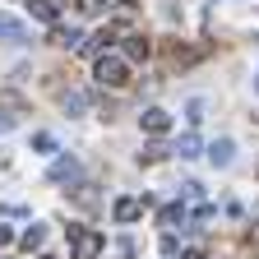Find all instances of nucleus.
Instances as JSON below:
<instances>
[{
  "label": "nucleus",
  "instance_id": "1",
  "mask_svg": "<svg viewBox=\"0 0 259 259\" xmlns=\"http://www.w3.org/2000/svg\"><path fill=\"white\" fill-rule=\"evenodd\" d=\"M97 83L102 88H125L130 83V65L120 56H97Z\"/></svg>",
  "mask_w": 259,
  "mask_h": 259
},
{
  "label": "nucleus",
  "instance_id": "2",
  "mask_svg": "<svg viewBox=\"0 0 259 259\" xmlns=\"http://www.w3.org/2000/svg\"><path fill=\"white\" fill-rule=\"evenodd\" d=\"M70 250H74V259H97V250H102V232L74 227V232H70Z\"/></svg>",
  "mask_w": 259,
  "mask_h": 259
},
{
  "label": "nucleus",
  "instance_id": "3",
  "mask_svg": "<svg viewBox=\"0 0 259 259\" xmlns=\"http://www.w3.org/2000/svg\"><path fill=\"white\" fill-rule=\"evenodd\" d=\"M0 42H5V47H23L28 42V28L19 19H10V14H0Z\"/></svg>",
  "mask_w": 259,
  "mask_h": 259
},
{
  "label": "nucleus",
  "instance_id": "4",
  "mask_svg": "<svg viewBox=\"0 0 259 259\" xmlns=\"http://www.w3.org/2000/svg\"><path fill=\"white\" fill-rule=\"evenodd\" d=\"M148 51H153V42L144 37V32H130L125 37V51H120V60L130 65V60H148Z\"/></svg>",
  "mask_w": 259,
  "mask_h": 259
},
{
  "label": "nucleus",
  "instance_id": "5",
  "mask_svg": "<svg viewBox=\"0 0 259 259\" xmlns=\"http://www.w3.org/2000/svg\"><path fill=\"white\" fill-rule=\"evenodd\" d=\"M139 125L148 130V135H167V130H171V116L162 111V107H148V111L139 116Z\"/></svg>",
  "mask_w": 259,
  "mask_h": 259
},
{
  "label": "nucleus",
  "instance_id": "6",
  "mask_svg": "<svg viewBox=\"0 0 259 259\" xmlns=\"http://www.w3.org/2000/svg\"><path fill=\"white\" fill-rule=\"evenodd\" d=\"M111 42H116V28H97L79 51H88V56H107V47H111Z\"/></svg>",
  "mask_w": 259,
  "mask_h": 259
},
{
  "label": "nucleus",
  "instance_id": "7",
  "mask_svg": "<svg viewBox=\"0 0 259 259\" xmlns=\"http://www.w3.org/2000/svg\"><path fill=\"white\" fill-rule=\"evenodd\" d=\"M232 157H236V144L232 139H213L208 144V162H213V167H232Z\"/></svg>",
  "mask_w": 259,
  "mask_h": 259
},
{
  "label": "nucleus",
  "instance_id": "8",
  "mask_svg": "<svg viewBox=\"0 0 259 259\" xmlns=\"http://www.w3.org/2000/svg\"><path fill=\"white\" fill-rule=\"evenodd\" d=\"M139 213H144V199H130V194L111 204V218H116V222H135Z\"/></svg>",
  "mask_w": 259,
  "mask_h": 259
},
{
  "label": "nucleus",
  "instance_id": "9",
  "mask_svg": "<svg viewBox=\"0 0 259 259\" xmlns=\"http://www.w3.org/2000/svg\"><path fill=\"white\" fill-rule=\"evenodd\" d=\"M51 181H56V185H65V181H79V157H56Z\"/></svg>",
  "mask_w": 259,
  "mask_h": 259
},
{
  "label": "nucleus",
  "instance_id": "10",
  "mask_svg": "<svg viewBox=\"0 0 259 259\" xmlns=\"http://www.w3.org/2000/svg\"><path fill=\"white\" fill-rule=\"evenodd\" d=\"M28 14H32V19H42V23H56L60 10H56V0H28Z\"/></svg>",
  "mask_w": 259,
  "mask_h": 259
},
{
  "label": "nucleus",
  "instance_id": "11",
  "mask_svg": "<svg viewBox=\"0 0 259 259\" xmlns=\"http://www.w3.org/2000/svg\"><path fill=\"white\" fill-rule=\"evenodd\" d=\"M51 42H56V47H74V51H79V47H83V32H79V28H56V32H51Z\"/></svg>",
  "mask_w": 259,
  "mask_h": 259
},
{
  "label": "nucleus",
  "instance_id": "12",
  "mask_svg": "<svg viewBox=\"0 0 259 259\" xmlns=\"http://www.w3.org/2000/svg\"><path fill=\"white\" fill-rule=\"evenodd\" d=\"M60 107H65V116H83L88 111V93H65Z\"/></svg>",
  "mask_w": 259,
  "mask_h": 259
},
{
  "label": "nucleus",
  "instance_id": "13",
  "mask_svg": "<svg viewBox=\"0 0 259 259\" xmlns=\"http://www.w3.org/2000/svg\"><path fill=\"white\" fill-rule=\"evenodd\" d=\"M42 241H47V222H32L23 232V250H42Z\"/></svg>",
  "mask_w": 259,
  "mask_h": 259
},
{
  "label": "nucleus",
  "instance_id": "14",
  "mask_svg": "<svg viewBox=\"0 0 259 259\" xmlns=\"http://www.w3.org/2000/svg\"><path fill=\"white\" fill-rule=\"evenodd\" d=\"M171 153H181V157H199V135H190V130H185V135L176 139V148Z\"/></svg>",
  "mask_w": 259,
  "mask_h": 259
},
{
  "label": "nucleus",
  "instance_id": "15",
  "mask_svg": "<svg viewBox=\"0 0 259 259\" xmlns=\"http://www.w3.org/2000/svg\"><path fill=\"white\" fill-rule=\"evenodd\" d=\"M157 222H162V227H176V222L185 227V208H181V204H167V208L157 213Z\"/></svg>",
  "mask_w": 259,
  "mask_h": 259
},
{
  "label": "nucleus",
  "instance_id": "16",
  "mask_svg": "<svg viewBox=\"0 0 259 259\" xmlns=\"http://www.w3.org/2000/svg\"><path fill=\"white\" fill-rule=\"evenodd\" d=\"M162 157H167V148H162V144H148L139 153V167H153V162H162Z\"/></svg>",
  "mask_w": 259,
  "mask_h": 259
},
{
  "label": "nucleus",
  "instance_id": "17",
  "mask_svg": "<svg viewBox=\"0 0 259 259\" xmlns=\"http://www.w3.org/2000/svg\"><path fill=\"white\" fill-rule=\"evenodd\" d=\"M185 120H190V125L204 120V97H190V102H185Z\"/></svg>",
  "mask_w": 259,
  "mask_h": 259
},
{
  "label": "nucleus",
  "instance_id": "18",
  "mask_svg": "<svg viewBox=\"0 0 259 259\" xmlns=\"http://www.w3.org/2000/svg\"><path fill=\"white\" fill-rule=\"evenodd\" d=\"M93 190H97V185H79V194H74L83 208H93V204H97V194H93Z\"/></svg>",
  "mask_w": 259,
  "mask_h": 259
},
{
  "label": "nucleus",
  "instance_id": "19",
  "mask_svg": "<svg viewBox=\"0 0 259 259\" xmlns=\"http://www.w3.org/2000/svg\"><path fill=\"white\" fill-rule=\"evenodd\" d=\"M32 148H37V153H56V139L51 135H32Z\"/></svg>",
  "mask_w": 259,
  "mask_h": 259
},
{
  "label": "nucleus",
  "instance_id": "20",
  "mask_svg": "<svg viewBox=\"0 0 259 259\" xmlns=\"http://www.w3.org/2000/svg\"><path fill=\"white\" fill-rule=\"evenodd\" d=\"M199 190H204L199 181H185V185H181V199H199Z\"/></svg>",
  "mask_w": 259,
  "mask_h": 259
},
{
  "label": "nucleus",
  "instance_id": "21",
  "mask_svg": "<svg viewBox=\"0 0 259 259\" xmlns=\"http://www.w3.org/2000/svg\"><path fill=\"white\" fill-rule=\"evenodd\" d=\"M60 5H65V10H88L83 0H56V10H60Z\"/></svg>",
  "mask_w": 259,
  "mask_h": 259
},
{
  "label": "nucleus",
  "instance_id": "22",
  "mask_svg": "<svg viewBox=\"0 0 259 259\" xmlns=\"http://www.w3.org/2000/svg\"><path fill=\"white\" fill-rule=\"evenodd\" d=\"M10 130H14V116H5V111H0V135H10Z\"/></svg>",
  "mask_w": 259,
  "mask_h": 259
},
{
  "label": "nucleus",
  "instance_id": "23",
  "mask_svg": "<svg viewBox=\"0 0 259 259\" xmlns=\"http://www.w3.org/2000/svg\"><path fill=\"white\" fill-rule=\"evenodd\" d=\"M10 241H14V232H10V227H0V250H5Z\"/></svg>",
  "mask_w": 259,
  "mask_h": 259
},
{
  "label": "nucleus",
  "instance_id": "24",
  "mask_svg": "<svg viewBox=\"0 0 259 259\" xmlns=\"http://www.w3.org/2000/svg\"><path fill=\"white\" fill-rule=\"evenodd\" d=\"M181 259H208V254H204V250H185Z\"/></svg>",
  "mask_w": 259,
  "mask_h": 259
},
{
  "label": "nucleus",
  "instance_id": "25",
  "mask_svg": "<svg viewBox=\"0 0 259 259\" xmlns=\"http://www.w3.org/2000/svg\"><path fill=\"white\" fill-rule=\"evenodd\" d=\"M93 5H120V0H93ZM93 5H88V10H93Z\"/></svg>",
  "mask_w": 259,
  "mask_h": 259
},
{
  "label": "nucleus",
  "instance_id": "26",
  "mask_svg": "<svg viewBox=\"0 0 259 259\" xmlns=\"http://www.w3.org/2000/svg\"><path fill=\"white\" fill-rule=\"evenodd\" d=\"M250 241H254V245H259V222H254V232H250Z\"/></svg>",
  "mask_w": 259,
  "mask_h": 259
},
{
  "label": "nucleus",
  "instance_id": "27",
  "mask_svg": "<svg viewBox=\"0 0 259 259\" xmlns=\"http://www.w3.org/2000/svg\"><path fill=\"white\" fill-rule=\"evenodd\" d=\"M42 259H56V254H42Z\"/></svg>",
  "mask_w": 259,
  "mask_h": 259
},
{
  "label": "nucleus",
  "instance_id": "28",
  "mask_svg": "<svg viewBox=\"0 0 259 259\" xmlns=\"http://www.w3.org/2000/svg\"><path fill=\"white\" fill-rule=\"evenodd\" d=\"M254 88H259V79H254Z\"/></svg>",
  "mask_w": 259,
  "mask_h": 259
},
{
  "label": "nucleus",
  "instance_id": "29",
  "mask_svg": "<svg viewBox=\"0 0 259 259\" xmlns=\"http://www.w3.org/2000/svg\"><path fill=\"white\" fill-rule=\"evenodd\" d=\"M213 5H218V0H213Z\"/></svg>",
  "mask_w": 259,
  "mask_h": 259
}]
</instances>
